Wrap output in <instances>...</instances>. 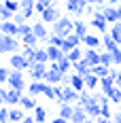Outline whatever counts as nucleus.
Wrapping results in <instances>:
<instances>
[{"label":"nucleus","mask_w":121,"mask_h":123,"mask_svg":"<svg viewBox=\"0 0 121 123\" xmlns=\"http://www.w3.org/2000/svg\"><path fill=\"white\" fill-rule=\"evenodd\" d=\"M21 123H36V119H34V115H25Z\"/></svg>","instance_id":"864d4df0"},{"label":"nucleus","mask_w":121,"mask_h":123,"mask_svg":"<svg viewBox=\"0 0 121 123\" xmlns=\"http://www.w3.org/2000/svg\"><path fill=\"white\" fill-rule=\"evenodd\" d=\"M83 60L89 64V66H96V64H100V51L98 49H85V55H83Z\"/></svg>","instance_id":"f3484780"},{"label":"nucleus","mask_w":121,"mask_h":123,"mask_svg":"<svg viewBox=\"0 0 121 123\" xmlns=\"http://www.w3.org/2000/svg\"><path fill=\"white\" fill-rule=\"evenodd\" d=\"M70 85H72L76 91H83V89H87V87H85V76H81L79 72H72V76H70Z\"/></svg>","instance_id":"393cba45"},{"label":"nucleus","mask_w":121,"mask_h":123,"mask_svg":"<svg viewBox=\"0 0 121 123\" xmlns=\"http://www.w3.org/2000/svg\"><path fill=\"white\" fill-rule=\"evenodd\" d=\"M25 19H28V17H25V15H24V11H17V13H13V21H15V24H17V25L25 24Z\"/></svg>","instance_id":"49530a36"},{"label":"nucleus","mask_w":121,"mask_h":123,"mask_svg":"<svg viewBox=\"0 0 121 123\" xmlns=\"http://www.w3.org/2000/svg\"><path fill=\"white\" fill-rule=\"evenodd\" d=\"M45 83H47V81H45ZM43 96H45V98L47 100H55V91H53V85H45V91H43Z\"/></svg>","instance_id":"a18cd8bd"},{"label":"nucleus","mask_w":121,"mask_h":123,"mask_svg":"<svg viewBox=\"0 0 121 123\" xmlns=\"http://www.w3.org/2000/svg\"><path fill=\"white\" fill-rule=\"evenodd\" d=\"M102 15H104V19L108 21V24H117L119 21V15H117V6H104L102 9Z\"/></svg>","instance_id":"6ab92c4d"},{"label":"nucleus","mask_w":121,"mask_h":123,"mask_svg":"<svg viewBox=\"0 0 121 123\" xmlns=\"http://www.w3.org/2000/svg\"><path fill=\"white\" fill-rule=\"evenodd\" d=\"M79 93H81V91H76L72 85H64L62 87V96L55 100V102H57V104H62V102H72L74 104V102L79 100Z\"/></svg>","instance_id":"6e6552de"},{"label":"nucleus","mask_w":121,"mask_h":123,"mask_svg":"<svg viewBox=\"0 0 121 123\" xmlns=\"http://www.w3.org/2000/svg\"><path fill=\"white\" fill-rule=\"evenodd\" d=\"M47 68H49V66H47V64H43V62H32L30 68H28V74H30L32 81H45Z\"/></svg>","instance_id":"39448f33"},{"label":"nucleus","mask_w":121,"mask_h":123,"mask_svg":"<svg viewBox=\"0 0 121 123\" xmlns=\"http://www.w3.org/2000/svg\"><path fill=\"white\" fill-rule=\"evenodd\" d=\"M4 6H6V9H11L13 13L21 11V4H19V0H4Z\"/></svg>","instance_id":"c03bdc74"},{"label":"nucleus","mask_w":121,"mask_h":123,"mask_svg":"<svg viewBox=\"0 0 121 123\" xmlns=\"http://www.w3.org/2000/svg\"><path fill=\"white\" fill-rule=\"evenodd\" d=\"M47 53H49V62H60L64 55H66V51L62 49V47H55V45H49L47 43Z\"/></svg>","instance_id":"dca6fc26"},{"label":"nucleus","mask_w":121,"mask_h":123,"mask_svg":"<svg viewBox=\"0 0 121 123\" xmlns=\"http://www.w3.org/2000/svg\"><path fill=\"white\" fill-rule=\"evenodd\" d=\"M36 49H38V47H30V45H24V47H21V53H24V55H25V57H28L30 62H34Z\"/></svg>","instance_id":"a19ab883"},{"label":"nucleus","mask_w":121,"mask_h":123,"mask_svg":"<svg viewBox=\"0 0 121 123\" xmlns=\"http://www.w3.org/2000/svg\"><path fill=\"white\" fill-rule=\"evenodd\" d=\"M4 19H13V11L6 9L4 2H2V4H0V21H4Z\"/></svg>","instance_id":"37998d69"},{"label":"nucleus","mask_w":121,"mask_h":123,"mask_svg":"<svg viewBox=\"0 0 121 123\" xmlns=\"http://www.w3.org/2000/svg\"><path fill=\"white\" fill-rule=\"evenodd\" d=\"M100 64H104V66H115V62H113V51H100Z\"/></svg>","instance_id":"473e14b6"},{"label":"nucleus","mask_w":121,"mask_h":123,"mask_svg":"<svg viewBox=\"0 0 121 123\" xmlns=\"http://www.w3.org/2000/svg\"><path fill=\"white\" fill-rule=\"evenodd\" d=\"M19 4H21V11H24V15L30 19L32 15H34V6H36V0H19Z\"/></svg>","instance_id":"4be33fe9"},{"label":"nucleus","mask_w":121,"mask_h":123,"mask_svg":"<svg viewBox=\"0 0 121 123\" xmlns=\"http://www.w3.org/2000/svg\"><path fill=\"white\" fill-rule=\"evenodd\" d=\"M119 25H121V21H119Z\"/></svg>","instance_id":"052dcab7"},{"label":"nucleus","mask_w":121,"mask_h":123,"mask_svg":"<svg viewBox=\"0 0 121 123\" xmlns=\"http://www.w3.org/2000/svg\"><path fill=\"white\" fill-rule=\"evenodd\" d=\"M113 62H115V66H119V68H121V47L113 51Z\"/></svg>","instance_id":"8fccbe9b"},{"label":"nucleus","mask_w":121,"mask_h":123,"mask_svg":"<svg viewBox=\"0 0 121 123\" xmlns=\"http://www.w3.org/2000/svg\"><path fill=\"white\" fill-rule=\"evenodd\" d=\"M98 85H100V76H98V74L89 72L87 76H85V87H87L89 91H94V89H96Z\"/></svg>","instance_id":"bb28decb"},{"label":"nucleus","mask_w":121,"mask_h":123,"mask_svg":"<svg viewBox=\"0 0 121 123\" xmlns=\"http://www.w3.org/2000/svg\"><path fill=\"white\" fill-rule=\"evenodd\" d=\"M117 15H119V21H121V2L117 4Z\"/></svg>","instance_id":"4d7b16f0"},{"label":"nucleus","mask_w":121,"mask_h":123,"mask_svg":"<svg viewBox=\"0 0 121 123\" xmlns=\"http://www.w3.org/2000/svg\"><path fill=\"white\" fill-rule=\"evenodd\" d=\"M38 40H40V38H38L34 32H30V34L21 36V43H24V45H30V47H36V45H38Z\"/></svg>","instance_id":"c9c22d12"},{"label":"nucleus","mask_w":121,"mask_h":123,"mask_svg":"<svg viewBox=\"0 0 121 123\" xmlns=\"http://www.w3.org/2000/svg\"><path fill=\"white\" fill-rule=\"evenodd\" d=\"M81 43H83V38L79 36L76 32H72V34H68V36L64 38V47H62V49L68 53V51L74 49V47H81Z\"/></svg>","instance_id":"ddd939ff"},{"label":"nucleus","mask_w":121,"mask_h":123,"mask_svg":"<svg viewBox=\"0 0 121 123\" xmlns=\"http://www.w3.org/2000/svg\"><path fill=\"white\" fill-rule=\"evenodd\" d=\"M57 68H60V70H62L64 74H66V72H70V68H74V64L70 62V57H68V53H66V55H64V57H62V60L57 62Z\"/></svg>","instance_id":"c756f323"},{"label":"nucleus","mask_w":121,"mask_h":123,"mask_svg":"<svg viewBox=\"0 0 121 123\" xmlns=\"http://www.w3.org/2000/svg\"><path fill=\"white\" fill-rule=\"evenodd\" d=\"M51 123H70L68 121V119H64V117H60V115H57V117H55V119H53V121Z\"/></svg>","instance_id":"5fc2aeb1"},{"label":"nucleus","mask_w":121,"mask_h":123,"mask_svg":"<svg viewBox=\"0 0 121 123\" xmlns=\"http://www.w3.org/2000/svg\"><path fill=\"white\" fill-rule=\"evenodd\" d=\"M30 32H34V25H30V24H21L19 25V38L25 36V34H30Z\"/></svg>","instance_id":"de8ad7c7"},{"label":"nucleus","mask_w":121,"mask_h":123,"mask_svg":"<svg viewBox=\"0 0 121 123\" xmlns=\"http://www.w3.org/2000/svg\"><path fill=\"white\" fill-rule=\"evenodd\" d=\"M0 34H11V36H19V25L13 19H4L0 21Z\"/></svg>","instance_id":"f8f14e48"},{"label":"nucleus","mask_w":121,"mask_h":123,"mask_svg":"<svg viewBox=\"0 0 121 123\" xmlns=\"http://www.w3.org/2000/svg\"><path fill=\"white\" fill-rule=\"evenodd\" d=\"M83 55H85V51L81 49V47H74V49L68 51V57H70V62H72V64L81 62V60H83Z\"/></svg>","instance_id":"7c9ffc66"},{"label":"nucleus","mask_w":121,"mask_h":123,"mask_svg":"<svg viewBox=\"0 0 121 123\" xmlns=\"http://www.w3.org/2000/svg\"><path fill=\"white\" fill-rule=\"evenodd\" d=\"M19 106H21L24 111H34L38 104L34 102V96H30V93H24V96H21V100H19Z\"/></svg>","instance_id":"412c9836"},{"label":"nucleus","mask_w":121,"mask_h":123,"mask_svg":"<svg viewBox=\"0 0 121 123\" xmlns=\"http://www.w3.org/2000/svg\"><path fill=\"white\" fill-rule=\"evenodd\" d=\"M21 96H24V91L9 87V89H6V93H4V104H6V106H17V104H19V100H21Z\"/></svg>","instance_id":"9b49d317"},{"label":"nucleus","mask_w":121,"mask_h":123,"mask_svg":"<svg viewBox=\"0 0 121 123\" xmlns=\"http://www.w3.org/2000/svg\"><path fill=\"white\" fill-rule=\"evenodd\" d=\"M32 115H34L36 123H45L47 121V108H43V106H36V108L32 111Z\"/></svg>","instance_id":"f704fd0d"},{"label":"nucleus","mask_w":121,"mask_h":123,"mask_svg":"<svg viewBox=\"0 0 121 123\" xmlns=\"http://www.w3.org/2000/svg\"><path fill=\"white\" fill-rule=\"evenodd\" d=\"M85 111H87V115H89L91 119H98V117L102 115V104L91 96V98L87 100V104H85Z\"/></svg>","instance_id":"9d476101"},{"label":"nucleus","mask_w":121,"mask_h":123,"mask_svg":"<svg viewBox=\"0 0 121 123\" xmlns=\"http://www.w3.org/2000/svg\"><path fill=\"white\" fill-rule=\"evenodd\" d=\"M74 72H79L81 76H87V74L91 72V66H89L85 60H81V62H76V64H74Z\"/></svg>","instance_id":"c85d7f7f"},{"label":"nucleus","mask_w":121,"mask_h":123,"mask_svg":"<svg viewBox=\"0 0 121 123\" xmlns=\"http://www.w3.org/2000/svg\"><path fill=\"white\" fill-rule=\"evenodd\" d=\"M119 2H121V0H108V4H113V6H117Z\"/></svg>","instance_id":"13d9d810"},{"label":"nucleus","mask_w":121,"mask_h":123,"mask_svg":"<svg viewBox=\"0 0 121 123\" xmlns=\"http://www.w3.org/2000/svg\"><path fill=\"white\" fill-rule=\"evenodd\" d=\"M83 45L89 47V49H100V47H102V40L98 36H94V34H85L83 36Z\"/></svg>","instance_id":"5701e85b"},{"label":"nucleus","mask_w":121,"mask_h":123,"mask_svg":"<svg viewBox=\"0 0 121 123\" xmlns=\"http://www.w3.org/2000/svg\"><path fill=\"white\" fill-rule=\"evenodd\" d=\"M24 117H25V111L19 106V108H9V123H21L24 121Z\"/></svg>","instance_id":"a211bd4d"},{"label":"nucleus","mask_w":121,"mask_h":123,"mask_svg":"<svg viewBox=\"0 0 121 123\" xmlns=\"http://www.w3.org/2000/svg\"><path fill=\"white\" fill-rule=\"evenodd\" d=\"M91 72L98 74V76L102 79V76H108V74H110V68H108V66H104V64H96V66H91Z\"/></svg>","instance_id":"72a5a7b5"},{"label":"nucleus","mask_w":121,"mask_h":123,"mask_svg":"<svg viewBox=\"0 0 121 123\" xmlns=\"http://www.w3.org/2000/svg\"><path fill=\"white\" fill-rule=\"evenodd\" d=\"M9 74H11L9 68H0V85H4V83L9 81Z\"/></svg>","instance_id":"09e8293b"},{"label":"nucleus","mask_w":121,"mask_h":123,"mask_svg":"<svg viewBox=\"0 0 121 123\" xmlns=\"http://www.w3.org/2000/svg\"><path fill=\"white\" fill-rule=\"evenodd\" d=\"M106 123H113V121H106Z\"/></svg>","instance_id":"bf43d9fd"},{"label":"nucleus","mask_w":121,"mask_h":123,"mask_svg":"<svg viewBox=\"0 0 121 123\" xmlns=\"http://www.w3.org/2000/svg\"><path fill=\"white\" fill-rule=\"evenodd\" d=\"M34 25V34H36L38 38H40V43H47L49 40V30H47V24L40 19V21H36V24H32Z\"/></svg>","instance_id":"2eb2a0df"},{"label":"nucleus","mask_w":121,"mask_h":123,"mask_svg":"<svg viewBox=\"0 0 121 123\" xmlns=\"http://www.w3.org/2000/svg\"><path fill=\"white\" fill-rule=\"evenodd\" d=\"M9 64H11V68H17V70H28L32 62L28 60L21 51H17V53H11V60H9Z\"/></svg>","instance_id":"423d86ee"},{"label":"nucleus","mask_w":121,"mask_h":123,"mask_svg":"<svg viewBox=\"0 0 121 123\" xmlns=\"http://www.w3.org/2000/svg\"><path fill=\"white\" fill-rule=\"evenodd\" d=\"M74 32L83 38L85 34H87V24H85V21H81V19H74Z\"/></svg>","instance_id":"58836bf2"},{"label":"nucleus","mask_w":121,"mask_h":123,"mask_svg":"<svg viewBox=\"0 0 121 123\" xmlns=\"http://www.w3.org/2000/svg\"><path fill=\"white\" fill-rule=\"evenodd\" d=\"M66 11L70 13V15H76V17H81V15H83V9H81V6H79V2H76V0H66Z\"/></svg>","instance_id":"a878e982"},{"label":"nucleus","mask_w":121,"mask_h":123,"mask_svg":"<svg viewBox=\"0 0 121 123\" xmlns=\"http://www.w3.org/2000/svg\"><path fill=\"white\" fill-rule=\"evenodd\" d=\"M62 79H64V72L57 68V62H49L47 74H45V81L49 85H62Z\"/></svg>","instance_id":"7ed1b4c3"},{"label":"nucleus","mask_w":121,"mask_h":123,"mask_svg":"<svg viewBox=\"0 0 121 123\" xmlns=\"http://www.w3.org/2000/svg\"><path fill=\"white\" fill-rule=\"evenodd\" d=\"M0 121L9 123V108H2V106H0Z\"/></svg>","instance_id":"3c124183"},{"label":"nucleus","mask_w":121,"mask_h":123,"mask_svg":"<svg viewBox=\"0 0 121 123\" xmlns=\"http://www.w3.org/2000/svg\"><path fill=\"white\" fill-rule=\"evenodd\" d=\"M85 13H87L89 17H94V15H96V4H87V9H85Z\"/></svg>","instance_id":"603ef678"},{"label":"nucleus","mask_w":121,"mask_h":123,"mask_svg":"<svg viewBox=\"0 0 121 123\" xmlns=\"http://www.w3.org/2000/svg\"><path fill=\"white\" fill-rule=\"evenodd\" d=\"M89 25H94L98 32H100V34H106V32H108V25H110V24L104 19V15H102V9H100V11H96V15L89 19Z\"/></svg>","instance_id":"0eeeda50"},{"label":"nucleus","mask_w":121,"mask_h":123,"mask_svg":"<svg viewBox=\"0 0 121 123\" xmlns=\"http://www.w3.org/2000/svg\"><path fill=\"white\" fill-rule=\"evenodd\" d=\"M34 62H43V64H49V53L47 49H36V55H34Z\"/></svg>","instance_id":"ea45409f"},{"label":"nucleus","mask_w":121,"mask_h":123,"mask_svg":"<svg viewBox=\"0 0 121 123\" xmlns=\"http://www.w3.org/2000/svg\"><path fill=\"white\" fill-rule=\"evenodd\" d=\"M87 119H89L87 111H85L81 104H74V112H72V117H70V123H83Z\"/></svg>","instance_id":"4468645a"},{"label":"nucleus","mask_w":121,"mask_h":123,"mask_svg":"<svg viewBox=\"0 0 121 123\" xmlns=\"http://www.w3.org/2000/svg\"><path fill=\"white\" fill-rule=\"evenodd\" d=\"M6 85L13 87V89H19V91L28 89V87H25V79H24V70H17V68H13L11 74H9V81H6Z\"/></svg>","instance_id":"20e7f679"},{"label":"nucleus","mask_w":121,"mask_h":123,"mask_svg":"<svg viewBox=\"0 0 121 123\" xmlns=\"http://www.w3.org/2000/svg\"><path fill=\"white\" fill-rule=\"evenodd\" d=\"M57 4V0H36V6H34V11L40 15V13L45 11L47 6H55Z\"/></svg>","instance_id":"2f4dec72"},{"label":"nucleus","mask_w":121,"mask_h":123,"mask_svg":"<svg viewBox=\"0 0 121 123\" xmlns=\"http://www.w3.org/2000/svg\"><path fill=\"white\" fill-rule=\"evenodd\" d=\"M106 96L110 98V102H115V104H121V87L115 85V87L108 91V93H106Z\"/></svg>","instance_id":"e433bc0d"},{"label":"nucleus","mask_w":121,"mask_h":123,"mask_svg":"<svg viewBox=\"0 0 121 123\" xmlns=\"http://www.w3.org/2000/svg\"><path fill=\"white\" fill-rule=\"evenodd\" d=\"M49 45H55V47H64V36H60V34H49V40H47Z\"/></svg>","instance_id":"79ce46f5"},{"label":"nucleus","mask_w":121,"mask_h":123,"mask_svg":"<svg viewBox=\"0 0 121 123\" xmlns=\"http://www.w3.org/2000/svg\"><path fill=\"white\" fill-rule=\"evenodd\" d=\"M113 123H121V112H115L113 115Z\"/></svg>","instance_id":"6e6d98bb"},{"label":"nucleus","mask_w":121,"mask_h":123,"mask_svg":"<svg viewBox=\"0 0 121 123\" xmlns=\"http://www.w3.org/2000/svg\"><path fill=\"white\" fill-rule=\"evenodd\" d=\"M51 28H53V34H60V36L66 38L68 34L74 32V21L70 19V15H62L55 24H51Z\"/></svg>","instance_id":"f03ea898"},{"label":"nucleus","mask_w":121,"mask_h":123,"mask_svg":"<svg viewBox=\"0 0 121 123\" xmlns=\"http://www.w3.org/2000/svg\"><path fill=\"white\" fill-rule=\"evenodd\" d=\"M45 85H47L45 81H32V83L28 85V89H25V91H28L30 96H34V98H36V96H40V93L45 91Z\"/></svg>","instance_id":"aec40b11"},{"label":"nucleus","mask_w":121,"mask_h":123,"mask_svg":"<svg viewBox=\"0 0 121 123\" xmlns=\"http://www.w3.org/2000/svg\"><path fill=\"white\" fill-rule=\"evenodd\" d=\"M113 87H115V79H113L110 74H108V76H102V79H100V89H102V93H108Z\"/></svg>","instance_id":"cd10ccee"},{"label":"nucleus","mask_w":121,"mask_h":123,"mask_svg":"<svg viewBox=\"0 0 121 123\" xmlns=\"http://www.w3.org/2000/svg\"><path fill=\"white\" fill-rule=\"evenodd\" d=\"M102 47H104L106 51H115V49H119L121 45H119L113 36H110V32H106V34H104V38H102Z\"/></svg>","instance_id":"b1692460"},{"label":"nucleus","mask_w":121,"mask_h":123,"mask_svg":"<svg viewBox=\"0 0 121 123\" xmlns=\"http://www.w3.org/2000/svg\"><path fill=\"white\" fill-rule=\"evenodd\" d=\"M108 32H110V36H113V38L121 45V25H119V21H117V24H110Z\"/></svg>","instance_id":"4c0bfd02"},{"label":"nucleus","mask_w":121,"mask_h":123,"mask_svg":"<svg viewBox=\"0 0 121 123\" xmlns=\"http://www.w3.org/2000/svg\"><path fill=\"white\" fill-rule=\"evenodd\" d=\"M24 43L19 36H11V34H0V55L2 53H17L21 51Z\"/></svg>","instance_id":"f257e3e1"},{"label":"nucleus","mask_w":121,"mask_h":123,"mask_svg":"<svg viewBox=\"0 0 121 123\" xmlns=\"http://www.w3.org/2000/svg\"><path fill=\"white\" fill-rule=\"evenodd\" d=\"M60 17H62V15H60V9H57V6H47L45 11L40 13V19H43V21H45L47 25L55 24V21H57Z\"/></svg>","instance_id":"1a4fd4ad"}]
</instances>
